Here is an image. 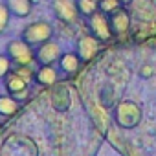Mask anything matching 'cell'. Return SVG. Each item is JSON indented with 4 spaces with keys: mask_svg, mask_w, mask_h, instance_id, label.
Returning a JSON list of instances; mask_svg holds the SVG:
<instances>
[{
    "mask_svg": "<svg viewBox=\"0 0 156 156\" xmlns=\"http://www.w3.org/2000/svg\"><path fill=\"white\" fill-rule=\"evenodd\" d=\"M143 119L141 107L132 99H121L114 108V121L121 129H136Z\"/></svg>",
    "mask_w": 156,
    "mask_h": 156,
    "instance_id": "1",
    "label": "cell"
},
{
    "mask_svg": "<svg viewBox=\"0 0 156 156\" xmlns=\"http://www.w3.org/2000/svg\"><path fill=\"white\" fill-rule=\"evenodd\" d=\"M53 33H55V30H53L51 22H48V20H33V22L24 26V30L20 33V39L26 41L30 46L37 48V46L48 42L50 39H53Z\"/></svg>",
    "mask_w": 156,
    "mask_h": 156,
    "instance_id": "2",
    "label": "cell"
},
{
    "mask_svg": "<svg viewBox=\"0 0 156 156\" xmlns=\"http://www.w3.org/2000/svg\"><path fill=\"white\" fill-rule=\"evenodd\" d=\"M6 55L11 59L13 66H31L35 62V48L22 39H11L6 44Z\"/></svg>",
    "mask_w": 156,
    "mask_h": 156,
    "instance_id": "3",
    "label": "cell"
},
{
    "mask_svg": "<svg viewBox=\"0 0 156 156\" xmlns=\"http://www.w3.org/2000/svg\"><path fill=\"white\" fill-rule=\"evenodd\" d=\"M30 81H31V79H28L26 75H22L20 72H17V70L13 68V70L4 77L2 83H4L6 92L22 103V101L30 96Z\"/></svg>",
    "mask_w": 156,
    "mask_h": 156,
    "instance_id": "4",
    "label": "cell"
},
{
    "mask_svg": "<svg viewBox=\"0 0 156 156\" xmlns=\"http://www.w3.org/2000/svg\"><path fill=\"white\" fill-rule=\"evenodd\" d=\"M87 26H88V31L96 39H99L101 42H108V41L114 39L112 28H110V19H108V15H105L99 9L87 19Z\"/></svg>",
    "mask_w": 156,
    "mask_h": 156,
    "instance_id": "5",
    "label": "cell"
},
{
    "mask_svg": "<svg viewBox=\"0 0 156 156\" xmlns=\"http://www.w3.org/2000/svg\"><path fill=\"white\" fill-rule=\"evenodd\" d=\"M37 156V149L30 138L24 136H11L2 149V156Z\"/></svg>",
    "mask_w": 156,
    "mask_h": 156,
    "instance_id": "6",
    "label": "cell"
},
{
    "mask_svg": "<svg viewBox=\"0 0 156 156\" xmlns=\"http://www.w3.org/2000/svg\"><path fill=\"white\" fill-rule=\"evenodd\" d=\"M103 44L105 42H101L99 39H96L92 33H87V35H81L79 39H77L75 53L79 55V59H81L83 64H87V62H90L98 55V51L103 48Z\"/></svg>",
    "mask_w": 156,
    "mask_h": 156,
    "instance_id": "7",
    "label": "cell"
},
{
    "mask_svg": "<svg viewBox=\"0 0 156 156\" xmlns=\"http://www.w3.org/2000/svg\"><path fill=\"white\" fill-rule=\"evenodd\" d=\"M51 9L55 19L64 24H75L81 19L75 0H51Z\"/></svg>",
    "mask_w": 156,
    "mask_h": 156,
    "instance_id": "8",
    "label": "cell"
},
{
    "mask_svg": "<svg viewBox=\"0 0 156 156\" xmlns=\"http://www.w3.org/2000/svg\"><path fill=\"white\" fill-rule=\"evenodd\" d=\"M62 53H64V51H62V46H61L57 41L50 39L48 42H44V44H41V46L35 48V62H37L39 66H44V64H57V61L61 59Z\"/></svg>",
    "mask_w": 156,
    "mask_h": 156,
    "instance_id": "9",
    "label": "cell"
},
{
    "mask_svg": "<svg viewBox=\"0 0 156 156\" xmlns=\"http://www.w3.org/2000/svg\"><path fill=\"white\" fill-rule=\"evenodd\" d=\"M61 70L55 66V64H44V66H39L33 73V81L42 85V87H55L59 81H61Z\"/></svg>",
    "mask_w": 156,
    "mask_h": 156,
    "instance_id": "10",
    "label": "cell"
},
{
    "mask_svg": "<svg viewBox=\"0 0 156 156\" xmlns=\"http://www.w3.org/2000/svg\"><path fill=\"white\" fill-rule=\"evenodd\" d=\"M110 19V28H112V35L114 37H125L130 30V15L127 11V8H121L118 9L116 13L108 15Z\"/></svg>",
    "mask_w": 156,
    "mask_h": 156,
    "instance_id": "11",
    "label": "cell"
},
{
    "mask_svg": "<svg viewBox=\"0 0 156 156\" xmlns=\"http://www.w3.org/2000/svg\"><path fill=\"white\" fill-rule=\"evenodd\" d=\"M81 66H83V62H81L79 55H77L75 51H64V53L61 55V59L57 61V68L61 70V73H62L64 77L75 75L77 72H79Z\"/></svg>",
    "mask_w": 156,
    "mask_h": 156,
    "instance_id": "12",
    "label": "cell"
},
{
    "mask_svg": "<svg viewBox=\"0 0 156 156\" xmlns=\"http://www.w3.org/2000/svg\"><path fill=\"white\" fill-rule=\"evenodd\" d=\"M72 105V98H70V90L64 85H55L53 92H51V107L57 112H66Z\"/></svg>",
    "mask_w": 156,
    "mask_h": 156,
    "instance_id": "13",
    "label": "cell"
},
{
    "mask_svg": "<svg viewBox=\"0 0 156 156\" xmlns=\"http://www.w3.org/2000/svg\"><path fill=\"white\" fill-rule=\"evenodd\" d=\"M6 4H8L11 15L17 17V19H26L33 11V2L31 0H6Z\"/></svg>",
    "mask_w": 156,
    "mask_h": 156,
    "instance_id": "14",
    "label": "cell"
},
{
    "mask_svg": "<svg viewBox=\"0 0 156 156\" xmlns=\"http://www.w3.org/2000/svg\"><path fill=\"white\" fill-rule=\"evenodd\" d=\"M20 101L15 99L13 96L9 94H0V116L2 118H9V116H15L19 110H20Z\"/></svg>",
    "mask_w": 156,
    "mask_h": 156,
    "instance_id": "15",
    "label": "cell"
},
{
    "mask_svg": "<svg viewBox=\"0 0 156 156\" xmlns=\"http://www.w3.org/2000/svg\"><path fill=\"white\" fill-rule=\"evenodd\" d=\"M75 2H77V9H79L81 19H88L90 15H94L99 9L96 0H75Z\"/></svg>",
    "mask_w": 156,
    "mask_h": 156,
    "instance_id": "16",
    "label": "cell"
},
{
    "mask_svg": "<svg viewBox=\"0 0 156 156\" xmlns=\"http://www.w3.org/2000/svg\"><path fill=\"white\" fill-rule=\"evenodd\" d=\"M99 11H103L105 15H112L118 9H121L123 6L119 4V0H99Z\"/></svg>",
    "mask_w": 156,
    "mask_h": 156,
    "instance_id": "17",
    "label": "cell"
},
{
    "mask_svg": "<svg viewBox=\"0 0 156 156\" xmlns=\"http://www.w3.org/2000/svg\"><path fill=\"white\" fill-rule=\"evenodd\" d=\"M9 19H11V11H9V8H8V4H6V2H0V35L8 30Z\"/></svg>",
    "mask_w": 156,
    "mask_h": 156,
    "instance_id": "18",
    "label": "cell"
},
{
    "mask_svg": "<svg viewBox=\"0 0 156 156\" xmlns=\"http://www.w3.org/2000/svg\"><path fill=\"white\" fill-rule=\"evenodd\" d=\"M13 70V62L6 53H0V81H4V77Z\"/></svg>",
    "mask_w": 156,
    "mask_h": 156,
    "instance_id": "19",
    "label": "cell"
},
{
    "mask_svg": "<svg viewBox=\"0 0 156 156\" xmlns=\"http://www.w3.org/2000/svg\"><path fill=\"white\" fill-rule=\"evenodd\" d=\"M132 2H134V0H119V4H121L123 8H127V6H130Z\"/></svg>",
    "mask_w": 156,
    "mask_h": 156,
    "instance_id": "20",
    "label": "cell"
},
{
    "mask_svg": "<svg viewBox=\"0 0 156 156\" xmlns=\"http://www.w3.org/2000/svg\"><path fill=\"white\" fill-rule=\"evenodd\" d=\"M96 2H98V4H99V0H96Z\"/></svg>",
    "mask_w": 156,
    "mask_h": 156,
    "instance_id": "21",
    "label": "cell"
}]
</instances>
